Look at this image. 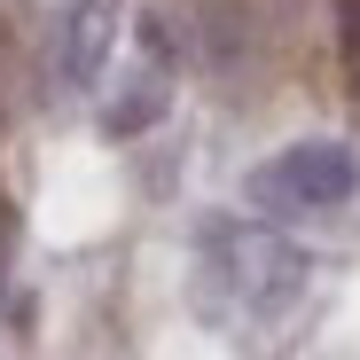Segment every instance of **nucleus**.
I'll list each match as a JSON object with an SVG mask.
<instances>
[{
  "label": "nucleus",
  "mask_w": 360,
  "mask_h": 360,
  "mask_svg": "<svg viewBox=\"0 0 360 360\" xmlns=\"http://www.w3.org/2000/svg\"><path fill=\"white\" fill-rule=\"evenodd\" d=\"M204 274H196V306L204 321L235 329V321H282L297 314V297L314 282V259L274 227H235V219H204Z\"/></svg>",
  "instance_id": "nucleus-1"
},
{
  "label": "nucleus",
  "mask_w": 360,
  "mask_h": 360,
  "mask_svg": "<svg viewBox=\"0 0 360 360\" xmlns=\"http://www.w3.org/2000/svg\"><path fill=\"white\" fill-rule=\"evenodd\" d=\"M360 188V157L345 141H290L282 157H266L251 172V204L259 212H337Z\"/></svg>",
  "instance_id": "nucleus-2"
},
{
  "label": "nucleus",
  "mask_w": 360,
  "mask_h": 360,
  "mask_svg": "<svg viewBox=\"0 0 360 360\" xmlns=\"http://www.w3.org/2000/svg\"><path fill=\"white\" fill-rule=\"evenodd\" d=\"M110 32H117V0H63V16H55V86L79 94L102 79L110 63Z\"/></svg>",
  "instance_id": "nucleus-3"
},
{
  "label": "nucleus",
  "mask_w": 360,
  "mask_h": 360,
  "mask_svg": "<svg viewBox=\"0 0 360 360\" xmlns=\"http://www.w3.org/2000/svg\"><path fill=\"white\" fill-rule=\"evenodd\" d=\"M259 8H243V0H212V8L196 16V32H204V63H212V79H251L259 71Z\"/></svg>",
  "instance_id": "nucleus-4"
},
{
  "label": "nucleus",
  "mask_w": 360,
  "mask_h": 360,
  "mask_svg": "<svg viewBox=\"0 0 360 360\" xmlns=\"http://www.w3.org/2000/svg\"><path fill=\"white\" fill-rule=\"evenodd\" d=\"M165 110H172V71L141 63L126 86H117V94L102 102V126H110V141H134V134H149V126H157Z\"/></svg>",
  "instance_id": "nucleus-5"
},
{
  "label": "nucleus",
  "mask_w": 360,
  "mask_h": 360,
  "mask_svg": "<svg viewBox=\"0 0 360 360\" xmlns=\"http://www.w3.org/2000/svg\"><path fill=\"white\" fill-rule=\"evenodd\" d=\"M134 39H141V63H157V71H180V55H188V39H180L172 16H157V8L134 24Z\"/></svg>",
  "instance_id": "nucleus-6"
},
{
  "label": "nucleus",
  "mask_w": 360,
  "mask_h": 360,
  "mask_svg": "<svg viewBox=\"0 0 360 360\" xmlns=\"http://www.w3.org/2000/svg\"><path fill=\"white\" fill-rule=\"evenodd\" d=\"M337 55H345V86L360 94V0H337Z\"/></svg>",
  "instance_id": "nucleus-7"
},
{
  "label": "nucleus",
  "mask_w": 360,
  "mask_h": 360,
  "mask_svg": "<svg viewBox=\"0 0 360 360\" xmlns=\"http://www.w3.org/2000/svg\"><path fill=\"white\" fill-rule=\"evenodd\" d=\"M259 8H266V24H282V16H297V8H306V0H259Z\"/></svg>",
  "instance_id": "nucleus-8"
}]
</instances>
